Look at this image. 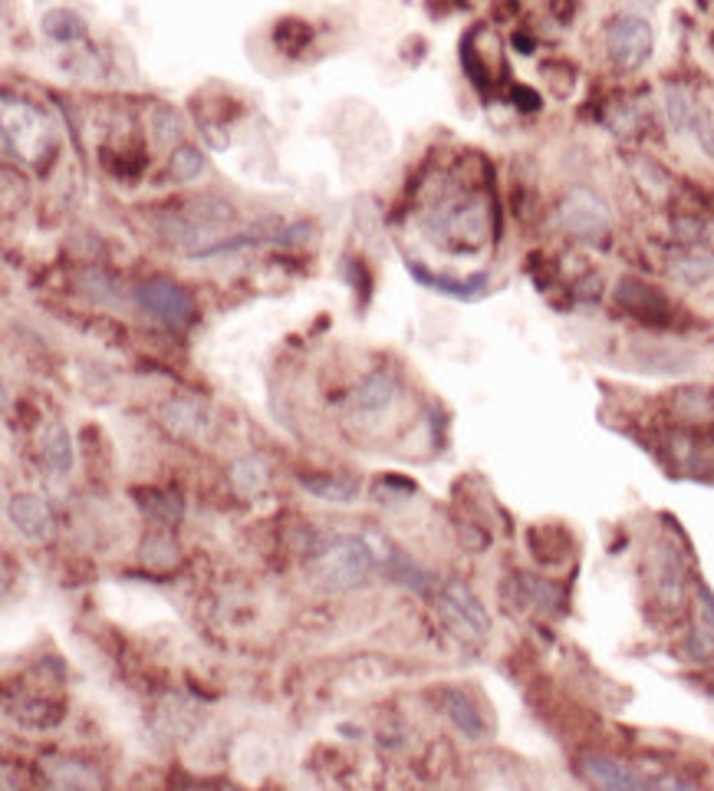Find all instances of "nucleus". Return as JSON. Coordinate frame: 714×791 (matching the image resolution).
<instances>
[{"label":"nucleus","mask_w":714,"mask_h":791,"mask_svg":"<svg viewBox=\"0 0 714 791\" xmlns=\"http://www.w3.org/2000/svg\"><path fill=\"white\" fill-rule=\"evenodd\" d=\"M169 172H172L178 182H195V179L205 172V156H201V149H195V146H178V149L172 152Z\"/></svg>","instance_id":"22"},{"label":"nucleus","mask_w":714,"mask_h":791,"mask_svg":"<svg viewBox=\"0 0 714 791\" xmlns=\"http://www.w3.org/2000/svg\"><path fill=\"white\" fill-rule=\"evenodd\" d=\"M152 498V505H142V512L149 515V518H156V521H165V525H172V521H178L182 518V502H178V495L172 498V495H149Z\"/></svg>","instance_id":"27"},{"label":"nucleus","mask_w":714,"mask_h":791,"mask_svg":"<svg viewBox=\"0 0 714 791\" xmlns=\"http://www.w3.org/2000/svg\"><path fill=\"white\" fill-rule=\"evenodd\" d=\"M438 614L451 627V633L461 640L481 643L491 633V617H487L481 597L464 581H448L438 591Z\"/></svg>","instance_id":"4"},{"label":"nucleus","mask_w":714,"mask_h":791,"mask_svg":"<svg viewBox=\"0 0 714 791\" xmlns=\"http://www.w3.org/2000/svg\"><path fill=\"white\" fill-rule=\"evenodd\" d=\"M41 27H44V34H47L50 41H57V44H77V41L87 37V21H83L77 11H67V8L47 11L44 21H41Z\"/></svg>","instance_id":"17"},{"label":"nucleus","mask_w":714,"mask_h":791,"mask_svg":"<svg viewBox=\"0 0 714 791\" xmlns=\"http://www.w3.org/2000/svg\"><path fill=\"white\" fill-rule=\"evenodd\" d=\"M303 489L333 505H353V498L359 495V482L349 475H313V479H303Z\"/></svg>","instance_id":"15"},{"label":"nucleus","mask_w":714,"mask_h":791,"mask_svg":"<svg viewBox=\"0 0 714 791\" xmlns=\"http://www.w3.org/2000/svg\"><path fill=\"white\" fill-rule=\"evenodd\" d=\"M149 129L156 133L159 142H175V139H182V116L169 106H156L149 116Z\"/></svg>","instance_id":"25"},{"label":"nucleus","mask_w":714,"mask_h":791,"mask_svg":"<svg viewBox=\"0 0 714 791\" xmlns=\"http://www.w3.org/2000/svg\"><path fill=\"white\" fill-rule=\"evenodd\" d=\"M395 396H399V379H395V372H392V369H376V372H369V376L359 382V389H356V396H353V406H356L359 413H366V416H376V413H385V410L395 403Z\"/></svg>","instance_id":"10"},{"label":"nucleus","mask_w":714,"mask_h":791,"mask_svg":"<svg viewBox=\"0 0 714 791\" xmlns=\"http://www.w3.org/2000/svg\"><path fill=\"white\" fill-rule=\"evenodd\" d=\"M520 594L530 607H560L563 600V591L540 577H520Z\"/></svg>","instance_id":"23"},{"label":"nucleus","mask_w":714,"mask_h":791,"mask_svg":"<svg viewBox=\"0 0 714 791\" xmlns=\"http://www.w3.org/2000/svg\"><path fill=\"white\" fill-rule=\"evenodd\" d=\"M376 571V554L362 538L339 535L333 538L320 554V581H326L336 591H349L362 584Z\"/></svg>","instance_id":"2"},{"label":"nucleus","mask_w":714,"mask_h":791,"mask_svg":"<svg viewBox=\"0 0 714 791\" xmlns=\"http://www.w3.org/2000/svg\"><path fill=\"white\" fill-rule=\"evenodd\" d=\"M671 277L688 284V287H698V284H707L714 277V254L711 251H701V248H691L688 254L675 257L671 261Z\"/></svg>","instance_id":"16"},{"label":"nucleus","mask_w":714,"mask_h":791,"mask_svg":"<svg viewBox=\"0 0 714 791\" xmlns=\"http://www.w3.org/2000/svg\"><path fill=\"white\" fill-rule=\"evenodd\" d=\"M408 274L418 280V284H425V287H431L435 294H445V297H454V300H477L484 290H487V274H474V277H468V280H458V277H445V274H431V271H425L418 261H408Z\"/></svg>","instance_id":"11"},{"label":"nucleus","mask_w":714,"mask_h":791,"mask_svg":"<svg viewBox=\"0 0 714 791\" xmlns=\"http://www.w3.org/2000/svg\"><path fill=\"white\" fill-rule=\"evenodd\" d=\"M684 656L694 660V663L714 660V630H707V627L698 623V627L688 633V640H684Z\"/></svg>","instance_id":"26"},{"label":"nucleus","mask_w":714,"mask_h":791,"mask_svg":"<svg viewBox=\"0 0 714 791\" xmlns=\"http://www.w3.org/2000/svg\"><path fill=\"white\" fill-rule=\"evenodd\" d=\"M694 600H698V623L714 630V594L707 584H698L694 587Z\"/></svg>","instance_id":"28"},{"label":"nucleus","mask_w":714,"mask_h":791,"mask_svg":"<svg viewBox=\"0 0 714 791\" xmlns=\"http://www.w3.org/2000/svg\"><path fill=\"white\" fill-rule=\"evenodd\" d=\"M44 771L54 788H100L103 784V778L87 761H77V758H47Z\"/></svg>","instance_id":"13"},{"label":"nucleus","mask_w":714,"mask_h":791,"mask_svg":"<svg viewBox=\"0 0 714 791\" xmlns=\"http://www.w3.org/2000/svg\"><path fill=\"white\" fill-rule=\"evenodd\" d=\"M671 231L681 244H691V248H701V251L714 248V221L711 218H698V215L675 218Z\"/></svg>","instance_id":"21"},{"label":"nucleus","mask_w":714,"mask_h":791,"mask_svg":"<svg viewBox=\"0 0 714 791\" xmlns=\"http://www.w3.org/2000/svg\"><path fill=\"white\" fill-rule=\"evenodd\" d=\"M556 225L563 234L586 241V244H602L609 238L612 218H609V205L592 192V188H569L563 195V202L556 205Z\"/></svg>","instance_id":"1"},{"label":"nucleus","mask_w":714,"mask_h":791,"mask_svg":"<svg viewBox=\"0 0 714 791\" xmlns=\"http://www.w3.org/2000/svg\"><path fill=\"white\" fill-rule=\"evenodd\" d=\"M162 420L182 433V436H201L208 429V416H205V406L198 400H172L165 410H162Z\"/></svg>","instance_id":"14"},{"label":"nucleus","mask_w":714,"mask_h":791,"mask_svg":"<svg viewBox=\"0 0 714 791\" xmlns=\"http://www.w3.org/2000/svg\"><path fill=\"white\" fill-rule=\"evenodd\" d=\"M441 709H445V715L451 719V725L464 738H471V742H484L487 738V719H484V712L477 709V702L468 692L445 689L441 692Z\"/></svg>","instance_id":"9"},{"label":"nucleus","mask_w":714,"mask_h":791,"mask_svg":"<svg viewBox=\"0 0 714 791\" xmlns=\"http://www.w3.org/2000/svg\"><path fill=\"white\" fill-rule=\"evenodd\" d=\"M8 518L27 541H47L54 535V512L41 495H14L8 502Z\"/></svg>","instance_id":"8"},{"label":"nucleus","mask_w":714,"mask_h":791,"mask_svg":"<svg viewBox=\"0 0 714 791\" xmlns=\"http://www.w3.org/2000/svg\"><path fill=\"white\" fill-rule=\"evenodd\" d=\"M655 47L652 24L638 14H619L606 27V54L619 70H638L648 64Z\"/></svg>","instance_id":"5"},{"label":"nucleus","mask_w":714,"mask_h":791,"mask_svg":"<svg viewBox=\"0 0 714 791\" xmlns=\"http://www.w3.org/2000/svg\"><path fill=\"white\" fill-rule=\"evenodd\" d=\"M579 768L583 775L599 784V788H658V778L652 775H642L635 771L632 765L625 761H615L609 755H583L579 758Z\"/></svg>","instance_id":"7"},{"label":"nucleus","mask_w":714,"mask_h":791,"mask_svg":"<svg viewBox=\"0 0 714 791\" xmlns=\"http://www.w3.org/2000/svg\"><path fill=\"white\" fill-rule=\"evenodd\" d=\"M136 303L149 317H156L159 323H165L172 330H185V326L195 323V300H192V294L185 287L172 284V280H162V277L146 280L136 290Z\"/></svg>","instance_id":"6"},{"label":"nucleus","mask_w":714,"mask_h":791,"mask_svg":"<svg viewBox=\"0 0 714 791\" xmlns=\"http://www.w3.org/2000/svg\"><path fill=\"white\" fill-rule=\"evenodd\" d=\"M615 300H619L629 313L645 317V320H648V317H661V313L668 310V300H665L655 287L635 280V277L619 280V287H615Z\"/></svg>","instance_id":"12"},{"label":"nucleus","mask_w":714,"mask_h":791,"mask_svg":"<svg viewBox=\"0 0 714 791\" xmlns=\"http://www.w3.org/2000/svg\"><path fill=\"white\" fill-rule=\"evenodd\" d=\"M665 119H668L671 133L688 136L701 152L714 156V119L691 87L671 83L665 90Z\"/></svg>","instance_id":"3"},{"label":"nucleus","mask_w":714,"mask_h":791,"mask_svg":"<svg viewBox=\"0 0 714 791\" xmlns=\"http://www.w3.org/2000/svg\"><path fill=\"white\" fill-rule=\"evenodd\" d=\"M267 466L261 462V459H254V456H247V459H238L234 466H231V485L244 495V498H254V495H261L264 489H267Z\"/></svg>","instance_id":"20"},{"label":"nucleus","mask_w":714,"mask_h":791,"mask_svg":"<svg viewBox=\"0 0 714 791\" xmlns=\"http://www.w3.org/2000/svg\"><path fill=\"white\" fill-rule=\"evenodd\" d=\"M80 290H83L87 297H93L96 303H106V307H119V303H123V287H119V280H116L110 271H103V267H87V271L80 274Z\"/></svg>","instance_id":"19"},{"label":"nucleus","mask_w":714,"mask_h":791,"mask_svg":"<svg viewBox=\"0 0 714 791\" xmlns=\"http://www.w3.org/2000/svg\"><path fill=\"white\" fill-rule=\"evenodd\" d=\"M41 456H44V462L54 469V472H70V466H73V443H70V433L60 426V423H54V426H47L44 429V436H41Z\"/></svg>","instance_id":"18"},{"label":"nucleus","mask_w":714,"mask_h":791,"mask_svg":"<svg viewBox=\"0 0 714 791\" xmlns=\"http://www.w3.org/2000/svg\"><path fill=\"white\" fill-rule=\"evenodd\" d=\"M142 561L152 568H172L178 561V548L169 535H149L142 544Z\"/></svg>","instance_id":"24"}]
</instances>
